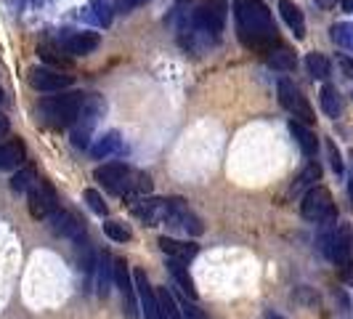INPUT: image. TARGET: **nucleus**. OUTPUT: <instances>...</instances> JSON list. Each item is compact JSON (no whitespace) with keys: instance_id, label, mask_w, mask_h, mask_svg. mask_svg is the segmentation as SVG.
Segmentation results:
<instances>
[{"instance_id":"f257e3e1","label":"nucleus","mask_w":353,"mask_h":319,"mask_svg":"<svg viewBox=\"0 0 353 319\" xmlns=\"http://www.w3.org/2000/svg\"><path fill=\"white\" fill-rule=\"evenodd\" d=\"M234 21H236V35L242 40V46L250 51L268 53L271 48L279 46L274 19L263 0H236Z\"/></svg>"},{"instance_id":"f03ea898","label":"nucleus","mask_w":353,"mask_h":319,"mask_svg":"<svg viewBox=\"0 0 353 319\" xmlns=\"http://www.w3.org/2000/svg\"><path fill=\"white\" fill-rule=\"evenodd\" d=\"M85 104V93L80 90H61L59 96H48L40 102V117L51 128H67L77 120L80 109Z\"/></svg>"},{"instance_id":"7ed1b4c3","label":"nucleus","mask_w":353,"mask_h":319,"mask_svg":"<svg viewBox=\"0 0 353 319\" xmlns=\"http://www.w3.org/2000/svg\"><path fill=\"white\" fill-rule=\"evenodd\" d=\"M226 19H229V6L226 0H202L192 14V32L194 35L218 37L226 27Z\"/></svg>"},{"instance_id":"20e7f679","label":"nucleus","mask_w":353,"mask_h":319,"mask_svg":"<svg viewBox=\"0 0 353 319\" xmlns=\"http://www.w3.org/2000/svg\"><path fill=\"white\" fill-rule=\"evenodd\" d=\"M106 112V102L101 96H85V104L80 109V115H77V120L72 123V144L77 146V149H90V142H93V130H96V125L99 120L104 117Z\"/></svg>"},{"instance_id":"39448f33","label":"nucleus","mask_w":353,"mask_h":319,"mask_svg":"<svg viewBox=\"0 0 353 319\" xmlns=\"http://www.w3.org/2000/svg\"><path fill=\"white\" fill-rule=\"evenodd\" d=\"M301 213H303V218L311 221V224H332L337 218V208H335L332 195H330V189H324V186H311V189L303 195Z\"/></svg>"},{"instance_id":"423d86ee","label":"nucleus","mask_w":353,"mask_h":319,"mask_svg":"<svg viewBox=\"0 0 353 319\" xmlns=\"http://www.w3.org/2000/svg\"><path fill=\"white\" fill-rule=\"evenodd\" d=\"M319 245H321V253L332 261V264H343L353 258V231L348 224H340V226H332L327 229L321 237H319Z\"/></svg>"},{"instance_id":"0eeeda50","label":"nucleus","mask_w":353,"mask_h":319,"mask_svg":"<svg viewBox=\"0 0 353 319\" xmlns=\"http://www.w3.org/2000/svg\"><path fill=\"white\" fill-rule=\"evenodd\" d=\"M96 181L104 184V189L112 195H133L136 171L128 168L125 162H106L101 168H96Z\"/></svg>"},{"instance_id":"6e6552de","label":"nucleus","mask_w":353,"mask_h":319,"mask_svg":"<svg viewBox=\"0 0 353 319\" xmlns=\"http://www.w3.org/2000/svg\"><path fill=\"white\" fill-rule=\"evenodd\" d=\"M27 205H30V215L35 221H46L59 211V195L46 178H37L32 189L27 192Z\"/></svg>"},{"instance_id":"1a4fd4ad","label":"nucleus","mask_w":353,"mask_h":319,"mask_svg":"<svg viewBox=\"0 0 353 319\" xmlns=\"http://www.w3.org/2000/svg\"><path fill=\"white\" fill-rule=\"evenodd\" d=\"M276 90H279V102H282V106L290 112V115L298 117V123L311 125L314 120H316V115H314L311 104L305 102V96L301 93V88H298L290 77H282L279 86H276Z\"/></svg>"},{"instance_id":"9d476101","label":"nucleus","mask_w":353,"mask_h":319,"mask_svg":"<svg viewBox=\"0 0 353 319\" xmlns=\"http://www.w3.org/2000/svg\"><path fill=\"white\" fill-rule=\"evenodd\" d=\"M165 224H168V226H176V229H181V231H186L189 237H199V234L205 231L202 218H199V215L186 205V200H181V197H170V200H168Z\"/></svg>"},{"instance_id":"9b49d317","label":"nucleus","mask_w":353,"mask_h":319,"mask_svg":"<svg viewBox=\"0 0 353 319\" xmlns=\"http://www.w3.org/2000/svg\"><path fill=\"white\" fill-rule=\"evenodd\" d=\"M27 80L32 88L43 90V93H61L72 86V75H61L53 67H30Z\"/></svg>"},{"instance_id":"f8f14e48","label":"nucleus","mask_w":353,"mask_h":319,"mask_svg":"<svg viewBox=\"0 0 353 319\" xmlns=\"http://www.w3.org/2000/svg\"><path fill=\"white\" fill-rule=\"evenodd\" d=\"M114 284L123 293V311L128 319H139V301H136V280L128 271V264L123 258H114Z\"/></svg>"},{"instance_id":"ddd939ff","label":"nucleus","mask_w":353,"mask_h":319,"mask_svg":"<svg viewBox=\"0 0 353 319\" xmlns=\"http://www.w3.org/2000/svg\"><path fill=\"white\" fill-rule=\"evenodd\" d=\"M51 229L56 237H64V240H72L74 245H85V221H80L72 211H59L53 213L51 218Z\"/></svg>"},{"instance_id":"4468645a","label":"nucleus","mask_w":353,"mask_h":319,"mask_svg":"<svg viewBox=\"0 0 353 319\" xmlns=\"http://www.w3.org/2000/svg\"><path fill=\"white\" fill-rule=\"evenodd\" d=\"M130 211L136 213L146 226H157V224H165L168 200H159V197H139L136 202H130Z\"/></svg>"},{"instance_id":"2eb2a0df","label":"nucleus","mask_w":353,"mask_h":319,"mask_svg":"<svg viewBox=\"0 0 353 319\" xmlns=\"http://www.w3.org/2000/svg\"><path fill=\"white\" fill-rule=\"evenodd\" d=\"M133 280H136V293H139V301L143 309V319H159V303H157V290L149 284V277L143 269L133 271Z\"/></svg>"},{"instance_id":"dca6fc26","label":"nucleus","mask_w":353,"mask_h":319,"mask_svg":"<svg viewBox=\"0 0 353 319\" xmlns=\"http://www.w3.org/2000/svg\"><path fill=\"white\" fill-rule=\"evenodd\" d=\"M99 43H101L99 32H67L61 37V48L72 56H88L99 48Z\"/></svg>"},{"instance_id":"f3484780","label":"nucleus","mask_w":353,"mask_h":319,"mask_svg":"<svg viewBox=\"0 0 353 319\" xmlns=\"http://www.w3.org/2000/svg\"><path fill=\"white\" fill-rule=\"evenodd\" d=\"M93 269H96V290H99L101 298H106L109 296V287L114 282V258L109 253H99Z\"/></svg>"},{"instance_id":"a211bd4d","label":"nucleus","mask_w":353,"mask_h":319,"mask_svg":"<svg viewBox=\"0 0 353 319\" xmlns=\"http://www.w3.org/2000/svg\"><path fill=\"white\" fill-rule=\"evenodd\" d=\"M157 245L168 258H181V261H192L199 253L196 242H183V240H173V237H159Z\"/></svg>"},{"instance_id":"6ab92c4d","label":"nucleus","mask_w":353,"mask_h":319,"mask_svg":"<svg viewBox=\"0 0 353 319\" xmlns=\"http://www.w3.org/2000/svg\"><path fill=\"white\" fill-rule=\"evenodd\" d=\"M123 149V136L117 133V130H109V133H101L96 142L90 144V155L96 160H106L112 157V155H117Z\"/></svg>"},{"instance_id":"aec40b11","label":"nucleus","mask_w":353,"mask_h":319,"mask_svg":"<svg viewBox=\"0 0 353 319\" xmlns=\"http://www.w3.org/2000/svg\"><path fill=\"white\" fill-rule=\"evenodd\" d=\"M24 157H27V149L21 142H0V171H14V168H21L24 165Z\"/></svg>"},{"instance_id":"412c9836","label":"nucleus","mask_w":353,"mask_h":319,"mask_svg":"<svg viewBox=\"0 0 353 319\" xmlns=\"http://www.w3.org/2000/svg\"><path fill=\"white\" fill-rule=\"evenodd\" d=\"M279 14H282L284 24L292 30V35L303 40L305 37V17H303V11L292 3V0H279Z\"/></svg>"},{"instance_id":"4be33fe9","label":"nucleus","mask_w":353,"mask_h":319,"mask_svg":"<svg viewBox=\"0 0 353 319\" xmlns=\"http://www.w3.org/2000/svg\"><path fill=\"white\" fill-rule=\"evenodd\" d=\"M168 271L173 274V280L178 282V287L186 293V298H192L196 301V287H194V280H192V274H189V269L186 264L181 261V258H168Z\"/></svg>"},{"instance_id":"5701e85b","label":"nucleus","mask_w":353,"mask_h":319,"mask_svg":"<svg viewBox=\"0 0 353 319\" xmlns=\"http://www.w3.org/2000/svg\"><path fill=\"white\" fill-rule=\"evenodd\" d=\"M290 133L295 136V142H298V146H301V152L305 155V157H314V155L319 152V139L303 123L290 120Z\"/></svg>"},{"instance_id":"b1692460","label":"nucleus","mask_w":353,"mask_h":319,"mask_svg":"<svg viewBox=\"0 0 353 319\" xmlns=\"http://www.w3.org/2000/svg\"><path fill=\"white\" fill-rule=\"evenodd\" d=\"M268 67H274V70L279 72H292L298 67V59H295V53L290 51V48H284V46H276V48H271L268 51Z\"/></svg>"},{"instance_id":"393cba45","label":"nucleus","mask_w":353,"mask_h":319,"mask_svg":"<svg viewBox=\"0 0 353 319\" xmlns=\"http://www.w3.org/2000/svg\"><path fill=\"white\" fill-rule=\"evenodd\" d=\"M37 181V171L35 165H21L17 173L11 176V189L19 192V195H27L32 189V184Z\"/></svg>"},{"instance_id":"a878e982","label":"nucleus","mask_w":353,"mask_h":319,"mask_svg":"<svg viewBox=\"0 0 353 319\" xmlns=\"http://www.w3.org/2000/svg\"><path fill=\"white\" fill-rule=\"evenodd\" d=\"M61 51H64L61 46H51V43H40V46H37L40 59H46L48 64H53V70H56V67H59V70H70L72 61Z\"/></svg>"},{"instance_id":"bb28decb","label":"nucleus","mask_w":353,"mask_h":319,"mask_svg":"<svg viewBox=\"0 0 353 319\" xmlns=\"http://www.w3.org/2000/svg\"><path fill=\"white\" fill-rule=\"evenodd\" d=\"M319 104H321L327 117H340L343 104H340V93H337L335 86H324V88L319 90Z\"/></svg>"},{"instance_id":"cd10ccee","label":"nucleus","mask_w":353,"mask_h":319,"mask_svg":"<svg viewBox=\"0 0 353 319\" xmlns=\"http://www.w3.org/2000/svg\"><path fill=\"white\" fill-rule=\"evenodd\" d=\"M305 67H308V75H311V77H316V80H327V77H330V72H332L330 59H327L324 53H316V51L305 56Z\"/></svg>"},{"instance_id":"c85d7f7f","label":"nucleus","mask_w":353,"mask_h":319,"mask_svg":"<svg viewBox=\"0 0 353 319\" xmlns=\"http://www.w3.org/2000/svg\"><path fill=\"white\" fill-rule=\"evenodd\" d=\"M330 35H332V40H335V46L345 48V51H353V24L351 21H337V24H332Z\"/></svg>"},{"instance_id":"c756f323","label":"nucleus","mask_w":353,"mask_h":319,"mask_svg":"<svg viewBox=\"0 0 353 319\" xmlns=\"http://www.w3.org/2000/svg\"><path fill=\"white\" fill-rule=\"evenodd\" d=\"M104 234L112 240V242H130L133 240V234H130V229L125 226V224H120V221H106L104 224Z\"/></svg>"},{"instance_id":"7c9ffc66","label":"nucleus","mask_w":353,"mask_h":319,"mask_svg":"<svg viewBox=\"0 0 353 319\" xmlns=\"http://www.w3.org/2000/svg\"><path fill=\"white\" fill-rule=\"evenodd\" d=\"M321 178V168H319V162H308L305 168H303V173L298 176V181H295V186H311L314 181H319Z\"/></svg>"},{"instance_id":"2f4dec72","label":"nucleus","mask_w":353,"mask_h":319,"mask_svg":"<svg viewBox=\"0 0 353 319\" xmlns=\"http://www.w3.org/2000/svg\"><path fill=\"white\" fill-rule=\"evenodd\" d=\"M85 202L90 205V211H93V213H99V215H106V202H104V197L99 195L96 189H85Z\"/></svg>"},{"instance_id":"473e14b6","label":"nucleus","mask_w":353,"mask_h":319,"mask_svg":"<svg viewBox=\"0 0 353 319\" xmlns=\"http://www.w3.org/2000/svg\"><path fill=\"white\" fill-rule=\"evenodd\" d=\"M327 152H330V165L335 173H343V160H340V152L335 149V144L327 142Z\"/></svg>"},{"instance_id":"72a5a7b5","label":"nucleus","mask_w":353,"mask_h":319,"mask_svg":"<svg viewBox=\"0 0 353 319\" xmlns=\"http://www.w3.org/2000/svg\"><path fill=\"white\" fill-rule=\"evenodd\" d=\"M337 274H340L343 282H353V258L343 261V264H337Z\"/></svg>"},{"instance_id":"f704fd0d","label":"nucleus","mask_w":353,"mask_h":319,"mask_svg":"<svg viewBox=\"0 0 353 319\" xmlns=\"http://www.w3.org/2000/svg\"><path fill=\"white\" fill-rule=\"evenodd\" d=\"M183 319H205V314L196 309L194 303L186 301V303H183Z\"/></svg>"},{"instance_id":"c9c22d12","label":"nucleus","mask_w":353,"mask_h":319,"mask_svg":"<svg viewBox=\"0 0 353 319\" xmlns=\"http://www.w3.org/2000/svg\"><path fill=\"white\" fill-rule=\"evenodd\" d=\"M340 67H343V72H345V77H351L353 80V59L351 56H343V59H340Z\"/></svg>"},{"instance_id":"e433bc0d","label":"nucleus","mask_w":353,"mask_h":319,"mask_svg":"<svg viewBox=\"0 0 353 319\" xmlns=\"http://www.w3.org/2000/svg\"><path fill=\"white\" fill-rule=\"evenodd\" d=\"M8 128H11V123H8V117L6 115H0V139L8 133Z\"/></svg>"},{"instance_id":"4c0bfd02","label":"nucleus","mask_w":353,"mask_h":319,"mask_svg":"<svg viewBox=\"0 0 353 319\" xmlns=\"http://www.w3.org/2000/svg\"><path fill=\"white\" fill-rule=\"evenodd\" d=\"M314 3H316V6H321V8H332L337 0H314Z\"/></svg>"},{"instance_id":"58836bf2","label":"nucleus","mask_w":353,"mask_h":319,"mask_svg":"<svg viewBox=\"0 0 353 319\" xmlns=\"http://www.w3.org/2000/svg\"><path fill=\"white\" fill-rule=\"evenodd\" d=\"M146 0H125V8H136V6H143Z\"/></svg>"},{"instance_id":"ea45409f","label":"nucleus","mask_w":353,"mask_h":319,"mask_svg":"<svg viewBox=\"0 0 353 319\" xmlns=\"http://www.w3.org/2000/svg\"><path fill=\"white\" fill-rule=\"evenodd\" d=\"M343 8H345V11H351V14H353V0H343Z\"/></svg>"},{"instance_id":"a19ab883","label":"nucleus","mask_w":353,"mask_h":319,"mask_svg":"<svg viewBox=\"0 0 353 319\" xmlns=\"http://www.w3.org/2000/svg\"><path fill=\"white\" fill-rule=\"evenodd\" d=\"M348 200H351V205H353V178L348 181Z\"/></svg>"},{"instance_id":"79ce46f5","label":"nucleus","mask_w":353,"mask_h":319,"mask_svg":"<svg viewBox=\"0 0 353 319\" xmlns=\"http://www.w3.org/2000/svg\"><path fill=\"white\" fill-rule=\"evenodd\" d=\"M265 319H282L279 314H274V311H265Z\"/></svg>"},{"instance_id":"37998d69","label":"nucleus","mask_w":353,"mask_h":319,"mask_svg":"<svg viewBox=\"0 0 353 319\" xmlns=\"http://www.w3.org/2000/svg\"><path fill=\"white\" fill-rule=\"evenodd\" d=\"M0 102H3V90H0Z\"/></svg>"}]
</instances>
